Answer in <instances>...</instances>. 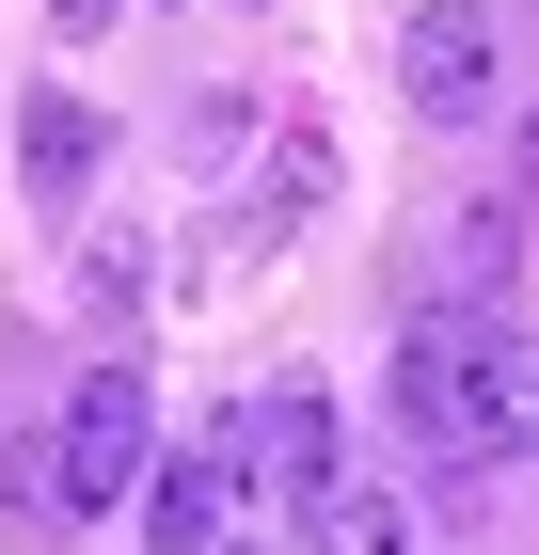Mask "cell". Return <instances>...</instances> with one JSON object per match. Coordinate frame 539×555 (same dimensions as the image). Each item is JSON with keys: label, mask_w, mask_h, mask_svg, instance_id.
<instances>
[{"label": "cell", "mask_w": 539, "mask_h": 555, "mask_svg": "<svg viewBox=\"0 0 539 555\" xmlns=\"http://www.w3.org/2000/svg\"><path fill=\"white\" fill-rule=\"evenodd\" d=\"M33 461H48V524H112L127 492H143V461H159V397H143V365H80Z\"/></svg>", "instance_id": "1"}, {"label": "cell", "mask_w": 539, "mask_h": 555, "mask_svg": "<svg viewBox=\"0 0 539 555\" xmlns=\"http://www.w3.org/2000/svg\"><path fill=\"white\" fill-rule=\"evenodd\" d=\"M397 95H413V128H476L508 95V33L476 0H413V33H397Z\"/></svg>", "instance_id": "2"}, {"label": "cell", "mask_w": 539, "mask_h": 555, "mask_svg": "<svg viewBox=\"0 0 539 555\" xmlns=\"http://www.w3.org/2000/svg\"><path fill=\"white\" fill-rule=\"evenodd\" d=\"M222 508H239V428H207V444H159L143 461V492H127V524H143V555H207Z\"/></svg>", "instance_id": "3"}, {"label": "cell", "mask_w": 539, "mask_h": 555, "mask_svg": "<svg viewBox=\"0 0 539 555\" xmlns=\"http://www.w3.org/2000/svg\"><path fill=\"white\" fill-rule=\"evenodd\" d=\"M222 428H239V476L286 492V508H318L333 476H349V461H333V397H318V382H270L254 413H222Z\"/></svg>", "instance_id": "4"}, {"label": "cell", "mask_w": 539, "mask_h": 555, "mask_svg": "<svg viewBox=\"0 0 539 555\" xmlns=\"http://www.w3.org/2000/svg\"><path fill=\"white\" fill-rule=\"evenodd\" d=\"M460 413H476V318L428 301L413 334H397V428H413L428 461H460Z\"/></svg>", "instance_id": "5"}, {"label": "cell", "mask_w": 539, "mask_h": 555, "mask_svg": "<svg viewBox=\"0 0 539 555\" xmlns=\"http://www.w3.org/2000/svg\"><path fill=\"white\" fill-rule=\"evenodd\" d=\"M460 461H539V334H524V318H476V413H460Z\"/></svg>", "instance_id": "6"}, {"label": "cell", "mask_w": 539, "mask_h": 555, "mask_svg": "<svg viewBox=\"0 0 539 555\" xmlns=\"http://www.w3.org/2000/svg\"><path fill=\"white\" fill-rule=\"evenodd\" d=\"M95 159H112L95 95H80V80H33V112H16V175H33V207H80Z\"/></svg>", "instance_id": "7"}, {"label": "cell", "mask_w": 539, "mask_h": 555, "mask_svg": "<svg viewBox=\"0 0 539 555\" xmlns=\"http://www.w3.org/2000/svg\"><path fill=\"white\" fill-rule=\"evenodd\" d=\"M318 207H333V128H286L270 175H254V207H239V255H286Z\"/></svg>", "instance_id": "8"}, {"label": "cell", "mask_w": 539, "mask_h": 555, "mask_svg": "<svg viewBox=\"0 0 539 555\" xmlns=\"http://www.w3.org/2000/svg\"><path fill=\"white\" fill-rule=\"evenodd\" d=\"M143 286H159V238L112 207V222L80 238V318H95V334H127V318H143Z\"/></svg>", "instance_id": "9"}, {"label": "cell", "mask_w": 539, "mask_h": 555, "mask_svg": "<svg viewBox=\"0 0 539 555\" xmlns=\"http://www.w3.org/2000/svg\"><path fill=\"white\" fill-rule=\"evenodd\" d=\"M301 555H413V508L365 492V476H333L318 508H301Z\"/></svg>", "instance_id": "10"}, {"label": "cell", "mask_w": 539, "mask_h": 555, "mask_svg": "<svg viewBox=\"0 0 539 555\" xmlns=\"http://www.w3.org/2000/svg\"><path fill=\"white\" fill-rule=\"evenodd\" d=\"M508 270H524V222L476 207V222H460V286H508Z\"/></svg>", "instance_id": "11"}, {"label": "cell", "mask_w": 539, "mask_h": 555, "mask_svg": "<svg viewBox=\"0 0 539 555\" xmlns=\"http://www.w3.org/2000/svg\"><path fill=\"white\" fill-rule=\"evenodd\" d=\"M112 16L127 0H48V48H112Z\"/></svg>", "instance_id": "12"}, {"label": "cell", "mask_w": 539, "mask_h": 555, "mask_svg": "<svg viewBox=\"0 0 539 555\" xmlns=\"http://www.w3.org/2000/svg\"><path fill=\"white\" fill-rule=\"evenodd\" d=\"M207 555H270V540H207Z\"/></svg>", "instance_id": "13"}]
</instances>
